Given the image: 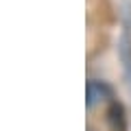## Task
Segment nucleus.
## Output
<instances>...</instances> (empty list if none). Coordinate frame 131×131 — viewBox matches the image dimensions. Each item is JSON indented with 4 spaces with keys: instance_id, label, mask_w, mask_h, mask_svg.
<instances>
[{
    "instance_id": "obj_1",
    "label": "nucleus",
    "mask_w": 131,
    "mask_h": 131,
    "mask_svg": "<svg viewBox=\"0 0 131 131\" xmlns=\"http://www.w3.org/2000/svg\"><path fill=\"white\" fill-rule=\"evenodd\" d=\"M107 120H109V127L114 131H125L127 120H125V109H122L120 103H112V107L107 112Z\"/></svg>"
},
{
    "instance_id": "obj_2",
    "label": "nucleus",
    "mask_w": 131,
    "mask_h": 131,
    "mask_svg": "<svg viewBox=\"0 0 131 131\" xmlns=\"http://www.w3.org/2000/svg\"><path fill=\"white\" fill-rule=\"evenodd\" d=\"M109 90L103 83H96V81H90L88 83V107H92L96 101H101L103 96H107Z\"/></svg>"
}]
</instances>
